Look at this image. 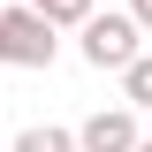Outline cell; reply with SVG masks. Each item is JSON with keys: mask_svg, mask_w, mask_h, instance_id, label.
<instances>
[{"mask_svg": "<svg viewBox=\"0 0 152 152\" xmlns=\"http://www.w3.org/2000/svg\"><path fill=\"white\" fill-rule=\"evenodd\" d=\"M122 99H129V107H152V53H137L129 69H122Z\"/></svg>", "mask_w": 152, "mask_h": 152, "instance_id": "cell-6", "label": "cell"}, {"mask_svg": "<svg viewBox=\"0 0 152 152\" xmlns=\"http://www.w3.org/2000/svg\"><path fill=\"white\" fill-rule=\"evenodd\" d=\"M84 61L122 76L137 61V15H91V23H84Z\"/></svg>", "mask_w": 152, "mask_h": 152, "instance_id": "cell-2", "label": "cell"}, {"mask_svg": "<svg viewBox=\"0 0 152 152\" xmlns=\"http://www.w3.org/2000/svg\"><path fill=\"white\" fill-rule=\"evenodd\" d=\"M61 31L38 8H0V69H53Z\"/></svg>", "mask_w": 152, "mask_h": 152, "instance_id": "cell-1", "label": "cell"}, {"mask_svg": "<svg viewBox=\"0 0 152 152\" xmlns=\"http://www.w3.org/2000/svg\"><path fill=\"white\" fill-rule=\"evenodd\" d=\"M145 137H137V114L129 107H99L84 129H76V152H137Z\"/></svg>", "mask_w": 152, "mask_h": 152, "instance_id": "cell-3", "label": "cell"}, {"mask_svg": "<svg viewBox=\"0 0 152 152\" xmlns=\"http://www.w3.org/2000/svg\"><path fill=\"white\" fill-rule=\"evenodd\" d=\"M15 152H76V129H53V122H31V129H15Z\"/></svg>", "mask_w": 152, "mask_h": 152, "instance_id": "cell-4", "label": "cell"}, {"mask_svg": "<svg viewBox=\"0 0 152 152\" xmlns=\"http://www.w3.org/2000/svg\"><path fill=\"white\" fill-rule=\"evenodd\" d=\"M137 152H152V137H145V145H137Z\"/></svg>", "mask_w": 152, "mask_h": 152, "instance_id": "cell-8", "label": "cell"}, {"mask_svg": "<svg viewBox=\"0 0 152 152\" xmlns=\"http://www.w3.org/2000/svg\"><path fill=\"white\" fill-rule=\"evenodd\" d=\"M129 15H137V31H152V0H129Z\"/></svg>", "mask_w": 152, "mask_h": 152, "instance_id": "cell-7", "label": "cell"}, {"mask_svg": "<svg viewBox=\"0 0 152 152\" xmlns=\"http://www.w3.org/2000/svg\"><path fill=\"white\" fill-rule=\"evenodd\" d=\"M31 8H38V15H46V23H53V31H84V23L99 15L91 0H31Z\"/></svg>", "mask_w": 152, "mask_h": 152, "instance_id": "cell-5", "label": "cell"}]
</instances>
